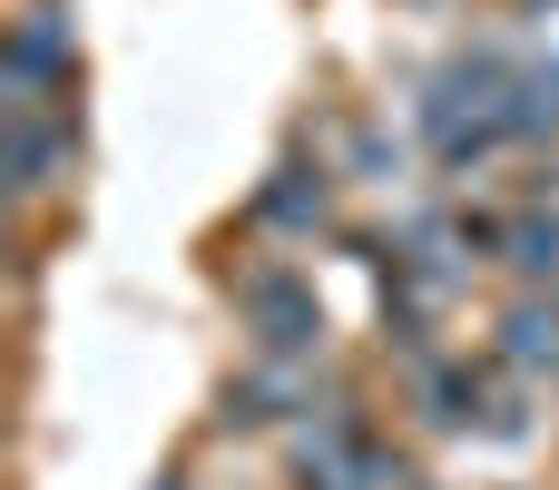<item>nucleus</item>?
<instances>
[{
    "label": "nucleus",
    "instance_id": "nucleus-1",
    "mask_svg": "<svg viewBox=\"0 0 559 490\" xmlns=\"http://www.w3.org/2000/svg\"><path fill=\"white\" fill-rule=\"evenodd\" d=\"M236 304H246V324H255V344L265 354H314L324 344V304H314V285L305 275H246L236 285Z\"/></svg>",
    "mask_w": 559,
    "mask_h": 490
},
{
    "label": "nucleus",
    "instance_id": "nucleus-6",
    "mask_svg": "<svg viewBox=\"0 0 559 490\" xmlns=\"http://www.w3.org/2000/svg\"><path fill=\"white\" fill-rule=\"evenodd\" d=\"M511 246H521V255H511L521 275H559V226H540V216H531V226H521Z\"/></svg>",
    "mask_w": 559,
    "mask_h": 490
},
{
    "label": "nucleus",
    "instance_id": "nucleus-5",
    "mask_svg": "<svg viewBox=\"0 0 559 490\" xmlns=\"http://www.w3.org/2000/svg\"><path fill=\"white\" fill-rule=\"evenodd\" d=\"M511 363H559V314H511Z\"/></svg>",
    "mask_w": 559,
    "mask_h": 490
},
{
    "label": "nucleus",
    "instance_id": "nucleus-3",
    "mask_svg": "<svg viewBox=\"0 0 559 490\" xmlns=\"http://www.w3.org/2000/svg\"><path fill=\"white\" fill-rule=\"evenodd\" d=\"M324 196H334V187H324V167H314V177H305V167H285V177L255 196V216H265V226H285V236H314V226H324Z\"/></svg>",
    "mask_w": 559,
    "mask_h": 490
},
{
    "label": "nucleus",
    "instance_id": "nucleus-2",
    "mask_svg": "<svg viewBox=\"0 0 559 490\" xmlns=\"http://www.w3.org/2000/svg\"><path fill=\"white\" fill-rule=\"evenodd\" d=\"M59 69H69V20L59 10H29L10 29V108H49Z\"/></svg>",
    "mask_w": 559,
    "mask_h": 490
},
{
    "label": "nucleus",
    "instance_id": "nucleus-4",
    "mask_svg": "<svg viewBox=\"0 0 559 490\" xmlns=\"http://www.w3.org/2000/svg\"><path fill=\"white\" fill-rule=\"evenodd\" d=\"M423 403H432L423 422H442V432H462V422H472V403H481V383H472V373H423Z\"/></svg>",
    "mask_w": 559,
    "mask_h": 490
}]
</instances>
